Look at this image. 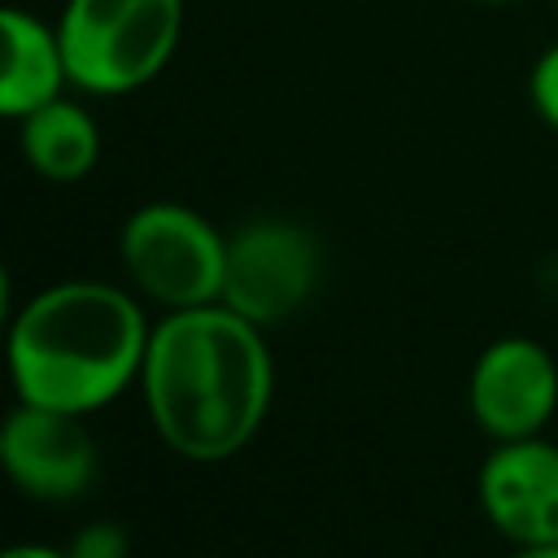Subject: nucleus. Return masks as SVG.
<instances>
[{
	"label": "nucleus",
	"instance_id": "f257e3e1",
	"mask_svg": "<svg viewBox=\"0 0 558 558\" xmlns=\"http://www.w3.org/2000/svg\"><path fill=\"white\" fill-rule=\"evenodd\" d=\"M140 392L170 453L187 462L235 458L266 423L275 397L266 327L222 301L166 310L148 336Z\"/></svg>",
	"mask_w": 558,
	"mask_h": 558
},
{
	"label": "nucleus",
	"instance_id": "f03ea898",
	"mask_svg": "<svg viewBox=\"0 0 558 558\" xmlns=\"http://www.w3.org/2000/svg\"><path fill=\"white\" fill-rule=\"evenodd\" d=\"M153 323L140 292L105 279L39 288L9 318V375L17 401L96 414L140 384Z\"/></svg>",
	"mask_w": 558,
	"mask_h": 558
},
{
	"label": "nucleus",
	"instance_id": "7ed1b4c3",
	"mask_svg": "<svg viewBox=\"0 0 558 558\" xmlns=\"http://www.w3.org/2000/svg\"><path fill=\"white\" fill-rule=\"evenodd\" d=\"M57 35L74 92L131 96L174 61L183 0H65Z\"/></svg>",
	"mask_w": 558,
	"mask_h": 558
},
{
	"label": "nucleus",
	"instance_id": "20e7f679",
	"mask_svg": "<svg viewBox=\"0 0 558 558\" xmlns=\"http://www.w3.org/2000/svg\"><path fill=\"white\" fill-rule=\"evenodd\" d=\"M118 262L126 283L161 310L222 301L227 235L192 205L144 201L122 218Z\"/></svg>",
	"mask_w": 558,
	"mask_h": 558
},
{
	"label": "nucleus",
	"instance_id": "39448f33",
	"mask_svg": "<svg viewBox=\"0 0 558 558\" xmlns=\"http://www.w3.org/2000/svg\"><path fill=\"white\" fill-rule=\"evenodd\" d=\"M323 279V248L292 218H253L227 235L222 305L257 327L288 323Z\"/></svg>",
	"mask_w": 558,
	"mask_h": 558
},
{
	"label": "nucleus",
	"instance_id": "423d86ee",
	"mask_svg": "<svg viewBox=\"0 0 558 558\" xmlns=\"http://www.w3.org/2000/svg\"><path fill=\"white\" fill-rule=\"evenodd\" d=\"M466 410L493 445L541 436L558 410V357L532 336H497L466 375Z\"/></svg>",
	"mask_w": 558,
	"mask_h": 558
},
{
	"label": "nucleus",
	"instance_id": "0eeeda50",
	"mask_svg": "<svg viewBox=\"0 0 558 558\" xmlns=\"http://www.w3.org/2000/svg\"><path fill=\"white\" fill-rule=\"evenodd\" d=\"M0 462L35 501H74L100 475V449L83 414L17 401L0 427Z\"/></svg>",
	"mask_w": 558,
	"mask_h": 558
},
{
	"label": "nucleus",
	"instance_id": "6e6552de",
	"mask_svg": "<svg viewBox=\"0 0 558 558\" xmlns=\"http://www.w3.org/2000/svg\"><path fill=\"white\" fill-rule=\"evenodd\" d=\"M475 497L510 545L558 541V445L545 436L493 445L480 462Z\"/></svg>",
	"mask_w": 558,
	"mask_h": 558
},
{
	"label": "nucleus",
	"instance_id": "1a4fd4ad",
	"mask_svg": "<svg viewBox=\"0 0 558 558\" xmlns=\"http://www.w3.org/2000/svg\"><path fill=\"white\" fill-rule=\"evenodd\" d=\"M0 39H4V70H0V113L26 118L31 109L65 96L70 65L57 35V22H44L31 9L4 4L0 9Z\"/></svg>",
	"mask_w": 558,
	"mask_h": 558
},
{
	"label": "nucleus",
	"instance_id": "9d476101",
	"mask_svg": "<svg viewBox=\"0 0 558 558\" xmlns=\"http://www.w3.org/2000/svg\"><path fill=\"white\" fill-rule=\"evenodd\" d=\"M17 148L22 161L48 179V183H78L96 170L100 161V122L92 118L87 105H78L74 96H57L39 109H31L26 118H17Z\"/></svg>",
	"mask_w": 558,
	"mask_h": 558
},
{
	"label": "nucleus",
	"instance_id": "9b49d317",
	"mask_svg": "<svg viewBox=\"0 0 558 558\" xmlns=\"http://www.w3.org/2000/svg\"><path fill=\"white\" fill-rule=\"evenodd\" d=\"M527 100L536 109V118L558 131V39L549 48H541V57L527 70Z\"/></svg>",
	"mask_w": 558,
	"mask_h": 558
},
{
	"label": "nucleus",
	"instance_id": "f8f14e48",
	"mask_svg": "<svg viewBox=\"0 0 558 558\" xmlns=\"http://www.w3.org/2000/svg\"><path fill=\"white\" fill-rule=\"evenodd\" d=\"M70 558H126L131 554V532L113 519H96V523H83L74 536H70Z\"/></svg>",
	"mask_w": 558,
	"mask_h": 558
},
{
	"label": "nucleus",
	"instance_id": "ddd939ff",
	"mask_svg": "<svg viewBox=\"0 0 558 558\" xmlns=\"http://www.w3.org/2000/svg\"><path fill=\"white\" fill-rule=\"evenodd\" d=\"M0 558H70L65 545H44V541H22V545H9Z\"/></svg>",
	"mask_w": 558,
	"mask_h": 558
},
{
	"label": "nucleus",
	"instance_id": "4468645a",
	"mask_svg": "<svg viewBox=\"0 0 558 558\" xmlns=\"http://www.w3.org/2000/svg\"><path fill=\"white\" fill-rule=\"evenodd\" d=\"M506 558H558V541H549V545H514Z\"/></svg>",
	"mask_w": 558,
	"mask_h": 558
},
{
	"label": "nucleus",
	"instance_id": "2eb2a0df",
	"mask_svg": "<svg viewBox=\"0 0 558 558\" xmlns=\"http://www.w3.org/2000/svg\"><path fill=\"white\" fill-rule=\"evenodd\" d=\"M466 4H514V0H466Z\"/></svg>",
	"mask_w": 558,
	"mask_h": 558
},
{
	"label": "nucleus",
	"instance_id": "dca6fc26",
	"mask_svg": "<svg viewBox=\"0 0 558 558\" xmlns=\"http://www.w3.org/2000/svg\"><path fill=\"white\" fill-rule=\"evenodd\" d=\"M554 9H558V0H554Z\"/></svg>",
	"mask_w": 558,
	"mask_h": 558
}]
</instances>
